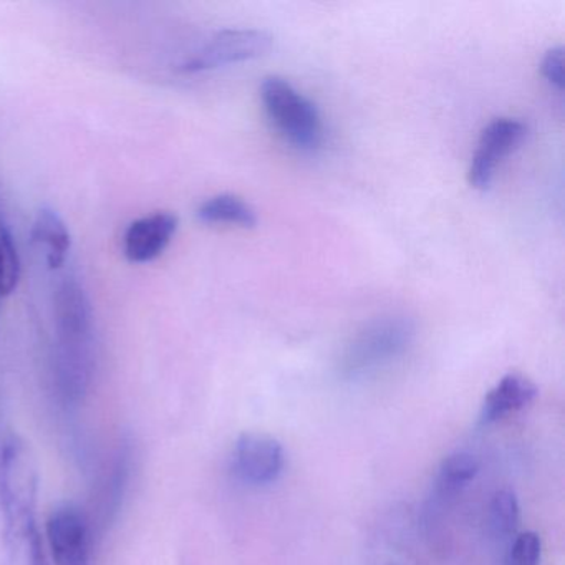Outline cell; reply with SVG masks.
I'll list each match as a JSON object with an SVG mask.
<instances>
[{
  "label": "cell",
  "mask_w": 565,
  "mask_h": 565,
  "mask_svg": "<svg viewBox=\"0 0 565 565\" xmlns=\"http://www.w3.org/2000/svg\"><path fill=\"white\" fill-rule=\"evenodd\" d=\"M55 345L52 373L58 398L84 402L95 372V320L90 299L75 277H65L54 296Z\"/></svg>",
  "instance_id": "obj_1"
},
{
  "label": "cell",
  "mask_w": 565,
  "mask_h": 565,
  "mask_svg": "<svg viewBox=\"0 0 565 565\" xmlns=\"http://www.w3.org/2000/svg\"><path fill=\"white\" fill-rule=\"evenodd\" d=\"M39 466L31 446L12 435L0 451V509L9 552L25 547L32 529L38 527Z\"/></svg>",
  "instance_id": "obj_2"
},
{
  "label": "cell",
  "mask_w": 565,
  "mask_h": 565,
  "mask_svg": "<svg viewBox=\"0 0 565 565\" xmlns=\"http://www.w3.org/2000/svg\"><path fill=\"white\" fill-rule=\"evenodd\" d=\"M415 323L406 316L388 313L366 322L349 340L340 355V375L365 379L405 355L415 340Z\"/></svg>",
  "instance_id": "obj_3"
},
{
  "label": "cell",
  "mask_w": 565,
  "mask_h": 565,
  "mask_svg": "<svg viewBox=\"0 0 565 565\" xmlns=\"http://www.w3.org/2000/svg\"><path fill=\"white\" fill-rule=\"evenodd\" d=\"M260 98L270 121L300 150H316L323 138L322 118L312 100L280 77L264 78Z\"/></svg>",
  "instance_id": "obj_4"
},
{
  "label": "cell",
  "mask_w": 565,
  "mask_h": 565,
  "mask_svg": "<svg viewBox=\"0 0 565 565\" xmlns=\"http://www.w3.org/2000/svg\"><path fill=\"white\" fill-rule=\"evenodd\" d=\"M273 47V35L259 29H224L211 35L180 64L183 74H201L263 57Z\"/></svg>",
  "instance_id": "obj_5"
},
{
  "label": "cell",
  "mask_w": 565,
  "mask_h": 565,
  "mask_svg": "<svg viewBox=\"0 0 565 565\" xmlns=\"http://www.w3.org/2000/svg\"><path fill=\"white\" fill-rule=\"evenodd\" d=\"M527 135V125L519 118H495L482 130L478 148L469 167V184L488 190L494 180L495 168L514 151Z\"/></svg>",
  "instance_id": "obj_6"
},
{
  "label": "cell",
  "mask_w": 565,
  "mask_h": 565,
  "mask_svg": "<svg viewBox=\"0 0 565 565\" xmlns=\"http://www.w3.org/2000/svg\"><path fill=\"white\" fill-rule=\"evenodd\" d=\"M45 537L55 565H90L92 529L81 509L72 504L54 509Z\"/></svg>",
  "instance_id": "obj_7"
},
{
  "label": "cell",
  "mask_w": 565,
  "mask_h": 565,
  "mask_svg": "<svg viewBox=\"0 0 565 565\" xmlns=\"http://www.w3.org/2000/svg\"><path fill=\"white\" fill-rule=\"evenodd\" d=\"M284 468V448L266 433H244L233 452V469L247 484L276 481Z\"/></svg>",
  "instance_id": "obj_8"
},
{
  "label": "cell",
  "mask_w": 565,
  "mask_h": 565,
  "mask_svg": "<svg viewBox=\"0 0 565 565\" xmlns=\"http://www.w3.org/2000/svg\"><path fill=\"white\" fill-rule=\"evenodd\" d=\"M178 226L180 220L170 211H157L135 220L125 231V257L134 264L153 263L168 249Z\"/></svg>",
  "instance_id": "obj_9"
},
{
  "label": "cell",
  "mask_w": 565,
  "mask_h": 565,
  "mask_svg": "<svg viewBox=\"0 0 565 565\" xmlns=\"http://www.w3.org/2000/svg\"><path fill=\"white\" fill-rule=\"evenodd\" d=\"M537 396V386L521 373H508L501 382L484 396L479 423L491 425L511 413L531 405Z\"/></svg>",
  "instance_id": "obj_10"
},
{
  "label": "cell",
  "mask_w": 565,
  "mask_h": 565,
  "mask_svg": "<svg viewBox=\"0 0 565 565\" xmlns=\"http://www.w3.org/2000/svg\"><path fill=\"white\" fill-rule=\"evenodd\" d=\"M32 241L44 250L45 263L51 270L61 269L72 249V236L61 214L52 207L39 211L32 226Z\"/></svg>",
  "instance_id": "obj_11"
},
{
  "label": "cell",
  "mask_w": 565,
  "mask_h": 565,
  "mask_svg": "<svg viewBox=\"0 0 565 565\" xmlns=\"http://www.w3.org/2000/svg\"><path fill=\"white\" fill-rule=\"evenodd\" d=\"M196 216L201 223L206 224H233L241 227H254L257 224L256 211L236 194H216L203 201Z\"/></svg>",
  "instance_id": "obj_12"
},
{
  "label": "cell",
  "mask_w": 565,
  "mask_h": 565,
  "mask_svg": "<svg viewBox=\"0 0 565 565\" xmlns=\"http://www.w3.org/2000/svg\"><path fill=\"white\" fill-rule=\"evenodd\" d=\"M481 468V462L469 452H452L443 459L436 479V495L441 499L455 495L468 486Z\"/></svg>",
  "instance_id": "obj_13"
},
{
  "label": "cell",
  "mask_w": 565,
  "mask_h": 565,
  "mask_svg": "<svg viewBox=\"0 0 565 565\" xmlns=\"http://www.w3.org/2000/svg\"><path fill=\"white\" fill-rule=\"evenodd\" d=\"M128 478H130V451L127 448L120 449L114 466H111L110 476L105 484L104 494L100 499V522L102 525H108L114 521L115 514L120 509L124 501L125 489H127Z\"/></svg>",
  "instance_id": "obj_14"
},
{
  "label": "cell",
  "mask_w": 565,
  "mask_h": 565,
  "mask_svg": "<svg viewBox=\"0 0 565 565\" xmlns=\"http://www.w3.org/2000/svg\"><path fill=\"white\" fill-rule=\"evenodd\" d=\"M521 509L518 498L509 489L495 492L489 505V527L495 537H509L518 529Z\"/></svg>",
  "instance_id": "obj_15"
},
{
  "label": "cell",
  "mask_w": 565,
  "mask_h": 565,
  "mask_svg": "<svg viewBox=\"0 0 565 565\" xmlns=\"http://www.w3.org/2000/svg\"><path fill=\"white\" fill-rule=\"evenodd\" d=\"M21 279V257L8 224L0 217V297L11 296Z\"/></svg>",
  "instance_id": "obj_16"
},
{
  "label": "cell",
  "mask_w": 565,
  "mask_h": 565,
  "mask_svg": "<svg viewBox=\"0 0 565 565\" xmlns=\"http://www.w3.org/2000/svg\"><path fill=\"white\" fill-rule=\"evenodd\" d=\"M541 552V537L532 531L522 532L509 545L504 565H539Z\"/></svg>",
  "instance_id": "obj_17"
},
{
  "label": "cell",
  "mask_w": 565,
  "mask_h": 565,
  "mask_svg": "<svg viewBox=\"0 0 565 565\" xmlns=\"http://www.w3.org/2000/svg\"><path fill=\"white\" fill-rule=\"evenodd\" d=\"M542 75L554 85L555 88L562 90L564 87V49L552 47L542 58Z\"/></svg>",
  "instance_id": "obj_18"
},
{
  "label": "cell",
  "mask_w": 565,
  "mask_h": 565,
  "mask_svg": "<svg viewBox=\"0 0 565 565\" xmlns=\"http://www.w3.org/2000/svg\"><path fill=\"white\" fill-rule=\"evenodd\" d=\"M25 551H28L29 565H51L47 551H45V542L39 527L32 529L31 534H29Z\"/></svg>",
  "instance_id": "obj_19"
},
{
  "label": "cell",
  "mask_w": 565,
  "mask_h": 565,
  "mask_svg": "<svg viewBox=\"0 0 565 565\" xmlns=\"http://www.w3.org/2000/svg\"><path fill=\"white\" fill-rule=\"evenodd\" d=\"M386 565H398V564H386Z\"/></svg>",
  "instance_id": "obj_20"
},
{
  "label": "cell",
  "mask_w": 565,
  "mask_h": 565,
  "mask_svg": "<svg viewBox=\"0 0 565 565\" xmlns=\"http://www.w3.org/2000/svg\"><path fill=\"white\" fill-rule=\"evenodd\" d=\"M0 299H2V297H0Z\"/></svg>",
  "instance_id": "obj_21"
}]
</instances>
